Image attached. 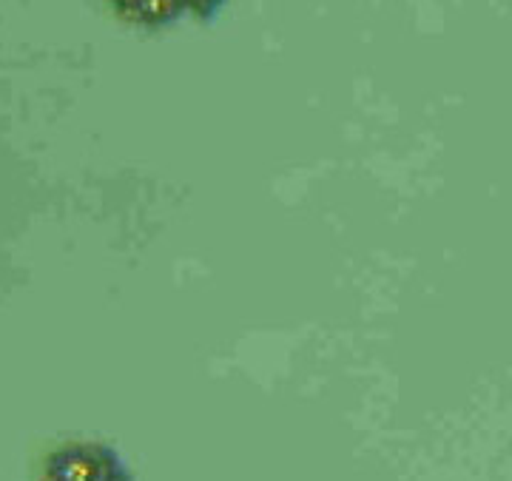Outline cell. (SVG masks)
I'll list each match as a JSON object with an SVG mask.
<instances>
[{
  "instance_id": "cell-2",
  "label": "cell",
  "mask_w": 512,
  "mask_h": 481,
  "mask_svg": "<svg viewBox=\"0 0 512 481\" xmlns=\"http://www.w3.org/2000/svg\"><path fill=\"white\" fill-rule=\"evenodd\" d=\"M185 12H197L202 18H211L222 6V0H183Z\"/></svg>"
},
{
  "instance_id": "cell-1",
  "label": "cell",
  "mask_w": 512,
  "mask_h": 481,
  "mask_svg": "<svg viewBox=\"0 0 512 481\" xmlns=\"http://www.w3.org/2000/svg\"><path fill=\"white\" fill-rule=\"evenodd\" d=\"M52 481H134L120 453L100 442H74L57 447L46 459Z\"/></svg>"
},
{
  "instance_id": "cell-3",
  "label": "cell",
  "mask_w": 512,
  "mask_h": 481,
  "mask_svg": "<svg viewBox=\"0 0 512 481\" xmlns=\"http://www.w3.org/2000/svg\"><path fill=\"white\" fill-rule=\"evenodd\" d=\"M43 481H52V479H43Z\"/></svg>"
}]
</instances>
